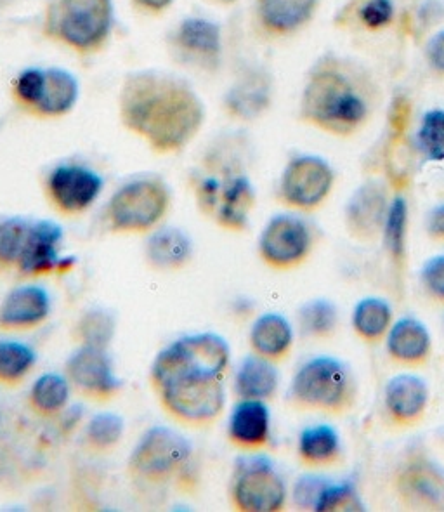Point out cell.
Returning a JSON list of instances; mask_svg holds the SVG:
<instances>
[{"label":"cell","mask_w":444,"mask_h":512,"mask_svg":"<svg viewBox=\"0 0 444 512\" xmlns=\"http://www.w3.org/2000/svg\"><path fill=\"white\" fill-rule=\"evenodd\" d=\"M259 14L271 32H294L313 18L318 0H257Z\"/></svg>","instance_id":"d4e9b609"},{"label":"cell","mask_w":444,"mask_h":512,"mask_svg":"<svg viewBox=\"0 0 444 512\" xmlns=\"http://www.w3.org/2000/svg\"><path fill=\"white\" fill-rule=\"evenodd\" d=\"M410 119V105L405 98H398L391 106V115H389V122H391L392 132L396 136H401L405 132L406 125Z\"/></svg>","instance_id":"7bdbcfd3"},{"label":"cell","mask_w":444,"mask_h":512,"mask_svg":"<svg viewBox=\"0 0 444 512\" xmlns=\"http://www.w3.org/2000/svg\"><path fill=\"white\" fill-rule=\"evenodd\" d=\"M387 351L392 360L415 367L429 358L431 335L424 323L415 318H403L389 332Z\"/></svg>","instance_id":"ffe728a7"},{"label":"cell","mask_w":444,"mask_h":512,"mask_svg":"<svg viewBox=\"0 0 444 512\" xmlns=\"http://www.w3.org/2000/svg\"><path fill=\"white\" fill-rule=\"evenodd\" d=\"M394 486L403 506L413 511H444V471L424 453L413 452L399 466Z\"/></svg>","instance_id":"8fae6325"},{"label":"cell","mask_w":444,"mask_h":512,"mask_svg":"<svg viewBox=\"0 0 444 512\" xmlns=\"http://www.w3.org/2000/svg\"><path fill=\"white\" fill-rule=\"evenodd\" d=\"M231 349L214 332L184 335L158 353L151 382L170 414L179 421L203 426L216 421L226 405V374Z\"/></svg>","instance_id":"6da1fadb"},{"label":"cell","mask_w":444,"mask_h":512,"mask_svg":"<svg viewBox=\"0 0 444 512\" xmlns=\"http://www.w3.org/2000/svg\"><path fill=\"white\" fill-rule=\"evenodd\" d=\"M422 283L429 296L444 302V254L432 257L422 270Z\"/></svg>","instance_id":"60d3db41"},{"label":"cell","mask_w":444,"mask_h":512,"mask_svg":"<svg viewBox=\"0 0 444 512\" xmlns=\"http://www.w3.org/2000/svg\"><path fill=\"white\" fill-rule=\"evenodd\" d=\"M360 18L363 25L370 30H382L391 25L394 18L392 0H366L361 7Z\"/></svg>","instance_id":"f35d334b"},{"label":"cell","mask_w":444,"mask_h":512,"mask_svg":"<svg viewBox=\"0 0 444 512\" xmlns=\"http://www.w3.org/2000/svg\"><path fill=\"white\" fill-rule=\"evenodd\" d=\"M406 228H408V205L403 197H396L389 205L386 224H384V240L387 252L391 254L396 266L405 263Z\"/></svg>","instance_id":"d6a6232c"},{"label":"cell","mask_w":444,"mask_h":512,"mask_svg":"<svg viewBox=\"0 0 444 512\" xmlns=\"http://www.w3.org/2000/svg\"><path fill=\"white\" fill-rule=\"evenodd\" d=\"M79 96V86L72 73L51 68L44 70L39 98L33 108L42 115H63L70 112Z\"/></svg>","instance_id":"cb8c5ba5"},{"label":"cell","mask_w":444,"mask_h":512,"mask_svg":"<svg viewBox=\"0 0 444 512\" xmlns=\"http://www.w3.org/2000/svg\"><path fill=\"white\" fill-rule=\"evenodd\" d=\"M333 179L332 167L323 158L314 155L295 157L281 176V200L288 207L313 211L327 200Z\"/></svg>","instance_id":"30bf717a"},{"label":"cell","mask_w":444,"mask_h":512,"mask_svg":"<svg viewBox=\"0 0 444 512\" xmlns=\"http://www.w3.org/2000/svg\"><path fill=\"white\" fill-rule=\"evenodd\" d=\"M124 419L113 412H99L85 426V441L92 450L108 452L124 438Z\"/></svg>","instance_id":"836d02e7"},{"label":"cell","mask_w":444,"mask_h":512,"mask_svg":"<svg viewBox=\"0 0 444 512\" xmlns=\"http://www.w3.org/2000/svg\"><path fill=\"white\" fill-rule=\"evenodd\" d=\"M268 105V92L264 84H252V89L245 87L231 96V106L242 117H254Z\"/></svg>","instance_id":"74e56055"},{"label":"cell","mask_w":444,"mask_h":512,"mask_svg":"<svg viewBox=\"0 0 444 512\" xmlns=\"http://www.w3.org/2000/svg\"><path fill=\"white\" fill-rule=\"evenodd\" d=\"M427 233L432 240L444 242V204L436 207L427 219Z\"/></svg>","instance_id":"f6af8a7d"},{"label":"cell","mask_w":444,"mask_h":512,"mask_svg":"<svg viewBox=\"0 0 444 512\" xmlns=\"http://www.w3.org/2000/svg\"><path fill=\"white\" fill-rule=\"evenodd\" d=\"M191 453L190 441L179 431L167 426H153L132 450L129 467L141 480L162 483L188 466Z\"/></svg>","instance_id":"8992f818"},{"label":"cell","mask_w":444,"mask_h":512,"mask_svg":"<svg viewBox=\"0 0 444 512\" xmlns=\"http://www.w3.org/2000/svg\"><path fill=\"white\" fill-rule=\"evenodd\" d=\"M302 334L313 339H327L335 334L339 325L337 308L327 299H314L299 309Z\"/></svg>","instance_id":"f546056e"},{"label":"cell","mask_w":444,"mask_h":512,"mask_svg":"<svg viewBox=\"0 0 444 512\" xmlns=\"http://www.w3.org/2000/svg\"><path fill=\"white\" fill-rule=\"evenodd\" d=\"M427 403L429 389L417 375H398L387 384V414L398 426H415L422 421Z\"/></svg>","instance_id":"ac0fdd59"},{"label":"cell","mask_w":444,"mask_h":512,"mask_svg":"<svg viewBox=\"0 0 444 512\" xmlns=\"http://www.w3.org/2000/svg\"><path fill=\"white\" fill-rule=\"evenodd\" d=\"M221 2H235V0H221Z\"/></svg>","instance_id":"7dc6e473"},{"label":"cell","mask_w":444,"mask_h":512,"mask_svg":"<svg viewBox=\"0 0 444 512\" xmlns=\"http://www.w3.org/2000/svg\"><path fill=\"white\" fill-rule=\"evenodd\" d=\"M313 247L311 230L301 217L275 216L262 231L259 254L275 270H292L304 263Z\"/></svg>","instance_id":"7c38bea8"},{"label":"cell","mask_w":444,"mask_h":512,"mask_svg":"<svg viewBox=\"0 0 444 512\" xmlns=\"http://www.w3.org/2000/svg\"><path fill=\"white\" fill-rule=\"evenodd\" d=\"M51 296L40 285H20L0 304V325L9 330H27L46 322Z\"/></svg>","instance_id":"e0dca14e"},{"label":"cell","mask_w":444,"mask_h":512,"mask_svg":"<svg viewBox=\"0 0 444 512\" xmlns=\"http://www.w3.org/2000/svg\"><path fill=\"white\" fill-rule=\"evenodd\" d=\"M191 256V238L179 228L157 230L146 242V259L155 270H179L190 263Z\"/></svg>","instance_id":"603a6c76"},{"label":"cell","mask_w":444,"mask_h":512,"mask_svg":"<svg viewBox=\"0 0 444 512\" xmlns=\"http://www.w3.org/2000/svg\"><path fill=\"white\" fill-rule=\"evenodd\" d=\"M389 198L382 184L370 181L354 191L347 202L346 228L360 242H372L382 235L389 212Z\"/></svg>","instance_id":"2e32d148"},{"label":"cell","mask_w":444,"mask_h":512,"mask_svg":"<svg viewBox=\"0 0 444 512\" xmlns=\"http://www.w3.org/2000/svg\"><path fill=\"white\" fill-rule=\"evenodd\" d=\"M35 363L37 353L25 342L0 341V382L16 384L23 381Z\"/></svg>","instance_id":"4dcf8cb0"},{"label":"cell","mask_w":444,"mask_h":512,"mask_svg":"<svg viewBox=\"0 0 444 512\" xmlns=\"http://www.w3.org/2000/svg\"><path fill=\"white\" fill-rule=\"evenodd\" d=\"M177 42L184 51L195 54L200 60H217L221 51V33L212 21L190 18L183 21L177 33Z\"/></svg>","instance_id":"4316f807"},{"label":"cell","mask_w":444,"mask_h":512,"mask_svg":"<svg viewBox=\"0 0 444 512\" xmlns=\"http://www.w3.org/2000/svg\"><path fill=\"white\" fill-rule=\"evenodd\" d=\"M68 401H70V381L66 375L56 374V372L40 375L30 389V403L33 410H37L42 415L65 412Z\"/></svg>","instance_id":"83f0119b"},{"label":"cell","mask_w":444,"mask_h":512,"mask_svg":"<svg viewBox=\"0 0 444 512\" xmlns=\"http://www.w3.org/2000/svg\"><path fill=\"white\" fill-rule=\"evenodd\" d=\"M278 384V370L264 356H247L236 368L235 391L242 400H268L276 393Z\"/></svg>","instance_id":"44dd1931"},{"label":"cell","mask_w":444,"mask_h":512,"mask_svg":"<svg viewBox=\"0 0 444 512\" xmlns=\"http://www.w3.org/2000/svg\"><path fill=\"white\" fill-rule=\"evenodd\" d=\"M103 188V179L82 165H59L49 181L47 190L59 211L77 214L89 209Z\"/></svg>","instance_id":"5bb4252c"},{"label":"cell","mask_w":444,"mask_h":512,"mask_svg":"<svg viewBox=\"0 0 444 512\" xmlns=\"http://www.w3.org/2000/svg\"><path fill=\"white\" fill-rule=\"evenodd\" d=\"M63 243V230L58 223L40 219L30 224L27 242L18 261L21 275L40 276L53 271H66L70 257L59 256Z\"/></svg>","instance_id":"9a60e30c"},{"label":"cell","mask_w":444,"mask_h":512,"mask_svg":"<svg viewBox=\"0 0 444 512\" xmlns=\"http://www.w3.org/2000/svg\"><path fill=\"white\" fill-rule=\"evenodd\" d=\"M361 509L363 506L358 499V493L347 481L327 483L314 507V511L318 512L361 511Z\"/></svg>","instance_id":"8d00e7d4"},{"label":"cell","mask_w":444,"mask_h":512,"mask_svg":"<svg viewBox=\"0 0 444 512\" xmlns=\"http://www.w3.org/2000/svg\"><path fill=\"white\" fill-rule=\"evenodd\" d=\"M327 485V480H321L316 476H304L295 483L294 500L301 509H313L316 502L320 499L323 488Z\"/></svg>","instance_id":"ab89813d"},{"label":"cell","mask_w":444,"mask_h":512,"mask_svg":"<svg viewBox=\"0 0 444 512\" xmlns=\"http://www.w3.org/2000/svg\"><path fill=\"white\" fill-rule=\"evenodd\" d=\"M302 119L335 136H351L370 113L360 79L339 60L314 68L302 94Z\"/></svg>","instance_id":"3957f363"},{"label":"cell","mask_w":444,"mask_h":512,"mask_svg":"<svg viewBox=\"0 0 444 512\" xmlns=\"http://www.w3.org/2000/svg\"><path fill=\"white\" fill-rule=\"evenodd\" d=\"M169 209V190L158 179H134L111 197V228L124 233L148 231L160 223Z\"/></svg>","instance_id":"52a82bcc"},{"label":"cell","mask_w":444,"mask_h":512,"mask_svg":"<svg viewBox=\"0 0 444 512\" xmlns=\"http://www.w3.org/2000/svg\"><path fill=\"white\" fill-rule=\"evenodd\" d=\"M418 146L432 162H443L444 110H431L425 113L418 131Z\"/></svg>","instance_id":"d590c367"},{"label":"cell","mask_w":444,"mask_h":512,"mask_svg":"<svg viewBox=\"0 0 444 512\" xmlns=\"http://www.w3.org/2000/svg\"><path fill=\"white\" fill-rule=\"evenodd\" d=\"M294 344V330L285 316L266 313L259 316L250 330V346L255 355L264 356L271 362L288 355Z\"/></svg>","instance_id":"7402d4cb"},{"label":"cell","mask_w":444,"mask_h":512,"mask_svg":"<svg viewBox=\"0 0 444 512\" xmlns=\"http://www.w3.org/2000/svg\"><path fill=\"white\" fill-rule=\"evenodd\" d=\"M138 2L143 6L150 7L153 11H160V9L169 6L172 0H138Z\"/></svg>","instance_id":"bcb514c9"},{"label":"cell","mask_w":444,"mask_h":512,"mask_svg":"<svg viewBox=\"0 0 444 512\" xmlns=\"http://www.w3.org/2000/svg\"><path fill=\"white\" fill-rule=\"evenodd\" d=\"M198 200L203 211L214 214L222 228L242 231L254 209V186L245 176H233L226 181L207 178L198 186Z\"/></svg>","instance_id":"9c48e42d"},{"label":"cell","mask_w":444,"mask_h":512,"mask_svg":"<svg viewBox=\"0 0 444 512\" xmlns=\"http://www.w3.org/2000/svg\"><path fill=\"white\" fill-rule=\"evenodd\" d=\"M32 221L25 217L0 219V271L18 266Z\"/></svg>","instance_id":"1f68e13d"},{"label":"cell","mask_w":444,"mask_h":512,"mask_svg":"<svg viewBox=\"0 0 444 512\" xmlns=\"http://www.w3.org/2000/svg\"><path fill=\"white\" fill-rule=\"evenodd\" d=\"M111 0H61L54 14V32L79 49L99 46L110 32Z\"/></svg>","instance_id":"ba28073f"},{"label":"cell","mask_w":444,"mask_h":512,"mask_svg":"<svg viewBox=\"0 0 444 512\" xmlns=\"http://www.w3.org/2000/svg\"><path fill=\"white\" fill-rule=\"evenodd\" d=\"M340 438L327 424L307 427L299 438V457L309 467L333 466L340 459Z\"/></svg>","instance_id":"484cf974"},{"label":"cell","mask_w":444,"mask_h":512,"mask_svg":"<svg viewBox=\"0 0 444 512\" xmlns=\"http://www.w3.org/2000/svg\"><path fill=\"white\" fill-rule=\"evenodd\" d=\"M392 309L386 301L368 297L356 306L353 313V327L361 339L377 342L391 327Z\"/></svg>","instance_id":"f1b7e54d"},{"label":"cell","mask_w":444,"mask_h":512,"mask_svg":"<svg viewBox=\"0 0 444 512\" xmlns=\"http://www.w3.org/2000/svg\"><path fill=\"white\" fill-rule=\"evenodd\" d=\"M42 77H44V70H39V68H32V70L21 73L18 84H16V91H18L20 99H23L27 105H35V101L39 98Z\"/></svg>","instance_id":"b9f144b4"},{"label":"cell","mask_w":444,"mask_h":512,"mask_svg":"<svg viewBox=\"0 0 444 512\" xmlns=\"http://www.w3.org/2000/svg\"><path fill=\"white\" fill-rule=\"evenodd\" d=\"M122 119L157 151L188 145L203 124V106L195 92L165 73L141 72L125 82Z\"/></svg>","instance_id":"7a4b0ae2"},{"label":"cell","mask_w":444,"mask_h":512,"mask_svg":"<svg viewBox=\"0 0 444 512\" xmlns=\"http://www.w3.org/2000/svg\"><path fill=\"white\" fill-rule=\"evenodd\" d=\"M66 377L80 393L106 400L122 388L105 348L82 344L66 362Z\"/></svg>","instance_id":"4fadbf2b"},{"label":"cell","mask_w":444,"mask_h":512,"mask_svg":"<svg viewBox=\"0 0 444 512\" xmlns=\"http://www.w3.org/2000/svg\"><path fill=\"white\" fill-rule=\"evenodd\" d=\"M0 424H2V415H0Z\"/></svg>","instance_id":"c3c4849f"},{"label":"cell","mask_w":444,"mask_h":512,"mask_svg":"<svg viewBox=\"0 0 444 512\" xmlns=\"http://www.w3.org/2000/svg\"><path fill=\"white\" fill-rule=\"evenodd\" d=\"M271 433V415L262 400H240L231 410L229 440L238 447L257 450L264 447Z\"/></svg>","instance_id":"d6986e66"},{"label":"cell","mask_w":444,"mask_h":512,"mask_svg":"<svg viewBox=\"0 0 444 512\" xmlns=\"http://www.w3.org/2000/svg\"><path fill=\"white\" fill-rule=\"evenodd\" d=\"M288 398L302 410L344 414L356 400V384L349 368L337 358L316 356L297 370Z\"/></svg>","instance_id":"277c9868"},{"label":"cell","mask_w":444,"mask_h":512,"mask_svg":"<svg viewBox=\"0 0 444 512\" xmlns=\"http://www.w3.org/2000/svg\"><path fill=\"white\" fill-rule=\"evenodd\" d=\"M115 329H117L115 318L105 309H91L77 323L80 342L94 348L106 349L115 335Z\"/></svg>","instance_id":"e575fe53"},{"label":"cell","mask_w":444,"mask_h":512,"mask_svg":"<svg viewBox=\"0 0 444 512\" xmlns=\"http://www.w3.org/2000/svg\"><path fill=\"white\" fill-rule=\"evenodd\" d=\"M427 58H429L432 68L444 75V30L432 37L429 49H427Z\"/></svg>","instance_id":"ee69618b"},{"label":"cell","mask_w":444,"mask_h":512,"mask_svg":"<svg viewBox=\"0 0 444 512\" xmlns=\"http://www.w3.org/2000/svg\"><path fill=\"white\" fill-rule=\"evenodd\" d=\"M231 500L238 511H281L287 500V486L268 457L245 455L235 464Z\"/></svg>","instance_id":"5b68a950"}]
</instances>
